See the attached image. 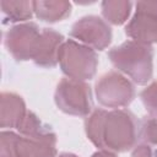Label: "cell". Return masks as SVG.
<instances>
[{"mask_svg":"<svg viewBox=\"0 0 157 157\" xmlns=\"http://www.w3.org/2000/svg\"><path fill=\"white\" fill-rule=\"evenodd\" d=\"M42 28L32 21L11 26L4 34V45L16 61L33 60L39 40Z\"/></svg>","mask_w":157,"mask_h":157,"instance_id":"cell-7","label":"cell"},{"mask_svg":"<svg viewBox=\"0 0 157 157\" xmlns=\"http://www.w3.org/2000/svg\"><path fill=\"white\" fill-rule=\"evenodd\" d=\"M98 103L108 109H124L135 98V85L117 70L103 74L94 85Z\"/></svg>","mask_w":157,"mask_h":157,"instance_id":"cell-5","label":"cell"},{"mask_svg":"<svg viewBox=\"0 0 157 157\" xmlns=\"http://www.w3.org/2000/svg\"><path fill=\"white\" fill-rule=\"evenodd\" d=\"M65 42L64 36L53 28H42L40 40L33 63L44 69H52L58 65V55L61 44Z\"/></svg>","mask_w":157,"mask_h":157,"instance_id":"cell-10","label":"cell"},{"mask_svg":"<svg viewBox=\"0 0 157 157\" xmlns=\"http://www.w3.org/2000/svg\"><path fill=\"white\" fill-rule=\"evenodd\" d=\"M125 34L144 44L157 43V1H139L125 26Z\"/></svg>","mask_w":157,"mask_h":157,"instance_id":"cell-9","label":"cell"},{"mask_svg":"<svg viewBox=\"0 0 157 157\" xmlns=\"http://www.w3.org/2000/svg\"><path fill=\"white\" fill-rule=\"evenodd\" d=\"M58 64L66 77L88 81L97 72L98 55L92 48L70 38L65 39L59 49Z\"/></svg>","mask_w":157,"mask_h":157,"instance_id":"cell-3","label":"cell"},{"mask_svg":"<svg viewBox=\"0 0 157 157\" xmlns=\"http://www.w3.org/2000/svg\"><path fill=\"white\" fill-rule=\"evenodd\" d=\"M132 2L126 0H105L101 2V12L103 20L114 26H120L128 22L131 10Z\"/></svg>","mask_w":157,"mask_h":157,"instance_id":"cell-14","label":"cell"},{"mask_svg":"<svg viewBox=\"0 0 157 157\" xmlns=\"http://www.w3.org/2000/svg\"><path fill=\"white\" fill-rule=\"evenodd\" d=\"M0 9L2 15V23H23L28 22L33 12V1L28 0H1Z\"/></svg>","mask_w":157,"mask_h":157,"instance_id":"cell-13","label":"cell"},{"mask_svg":"<svg viewBox=\"0 0 157 157\" xmlns=\"http://www.w3.org/2000/svg\"><path fill=\"white\" fill-rule=\"evenodd\" d=\"M58 157H78V156L75 155V153H70V152H63V153H60Z\"/></svg>","mask_w":157,"mask_h":157,"instance_id":"cell-20","label":"cell"},{"mask_svg":"<svg viewBox=\"0 0 157 157\" xmlns=\"http://www.w3.org/2000/svg\"><path fill=\"white\" fill-rule=\"evenodd\" d=\"M16 131L23 136L34 139H56V134L54 132L52 126L42 121L38 115L31 110L27 112Z\"/></svg>","mask_w":157,"mask_h":157,"instance_id":"cell-15","label":"cell"},{"mask_svg":"<svg viewBox=\"0 0 157 157\" xmlns=\"http://www.w3.org/2000/svg\"><path fill=\"white\" fill-rule=\"evenodd\" d=\"M70 37L93 50H104L109 47L113 32L102 17L96 15H86L78 18L70 29Z\"/></svg>","mask_w":157,"mask_h":157,"instance_id":"cell-8","label":"cell"},{"mask_svg":"<svg viewBox=\"0 0 157 157\" xmlns=\"http://www.w3.org/2000/svg\"><path fill=\"white\" fill-rule=\"evenodd\" d=\"M140 121L128 109L96 108L86 117L85 132L98 148L115 153L132 150L137 141Z\"/></svg>","mask_w":157,"mask_h":157,"instance_id":"cell-1","label":"cell"},{"mask_svg":"<svg viewBox=\"0 0 157 157\" xmlns=\"http://www.w3.org/2000/svg\"><path fill=\"white\" fill-rule=\"evenodd\" d=\"M72 5L65 0H39L33 1L34 16L47 23H55L71 15Z\"/></svg>","mask_w":157,"mask_h":157,"instance_id":"cell-12","label":"cell"},{"mask_svg":"<svg viewBox=\"0 0 157 157\" xmlns=\"http://www.w3.org/2000/svg\"><path fill=\"white\" fill-rule=\"evenodd\" d=\"M91 157H118V155L115 152L112 151H107V150H98L94 153H92Z\"/></svg>","mask_w":157,"mask_h":157,"instance_id":"cell-19","label":"cell"},{"mask_svg":"<svg viewBox=\"0 0 157 157\" xmlns=\"http://www.w3.org/2000/svg\"><path fill=\"white\" fill-rule=\"evenodd\" d=\"M54 102L59 110L74 117H88L92 113V90L86 81L64 77L56 85Z\"/></svg>","mask_w":157,"mask_h":157,"instance_id":"cell-4","label":"cell"},{"mask_svg":"<svg viewBox=\"0 0 157 157\" xmlns=\"http://www.w3.org/2000/svg\"><path fill=\"white\" fill-rule=\"evenodd\" d=\"M131 157H157V147L147 144H137L131 152Z\"/></svg>","mask_w":157,"mask_h":157,"instance_id":"cell-18","label":"cell"},{"mask_svg":"<svg viewBox=\"0 0 157 157\" xmlns=\"http://www.w3.org/2000/svg\"><path fill=\"white\" fill-rule=\"evenodd\" d=\"M28 109L23 98L15 92H1L0 94V128L17 129Z\"/></svg>","mask_w":157,"mask_h":157,"instance_id":"cell-11","label":"cell"},{"mask_svg":"<svg viewBox=\"0 0 157 157\" xmlns=\"http://www.w3.org/2000/svg\"><path fill=\"white\" fill-rule=\"evenodd\" d=\"M0 157H56V139H34L17 131L2 130Z\"/></svg>","mask_w":157,"mask_h":157,"instance_id":"cell-6","label":"cell"},{"mask_svg":"<svg viewBox=\"0 0 157 157\" xmlns=\"http://www.w3.org/2000/svg\"><path fill=\"white\" fill-rule=\"evenodd\" d=\"M140 99L148 114L157 115V80L148 83L140 92Z\"/></svg>","mask_w":157,"mask_h":157,"instance_id":"cell-17","label":"cell"},{"mask_svg":"<svg viewBox=\"0 0 157 157\" xmlns=\"http://www.w3.org/2000/svg\"><path fill=\"white\" fill-rule=\"evenodd\" d=\"M153 55L152 45L131 39L108 52V59L115 70L139 86L147 85L153 76Z\"/></svg>","mask_w":157,"mask_h":157,"instance_id":"cell-2","label":"cell"},{"mask_svg":"<svg viewBox=\"0 0 157 157\" xmlns=\"http://www.w3.org/2000/svg\"><path fill=\"white\" fill-rule=\"evenodd\" d=\"M139 135L141 142L157 147V115L148 114L140 120Z\"/></svg>","mask_w":157,"mask_h":157,"instance_id":"cell-16","label":"cell"}]
</instances>
